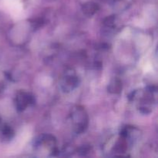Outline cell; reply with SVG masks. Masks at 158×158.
<instances>
[{
    "mask_svg": "<svg viewBox=\"0 0 158 158\" xmlns=\"http://www.w3.org/2000/svg\"><path fill=\"white\" fill-rule=\"evenodd\" d=\"M70 120L76 134H83L86 131L89 124V117L86 111L81 106H77L71 110Z\"/></svg>",
    "mask_w": 158,
    "mask_h": 158,
    "instance_id": "1",
    "label": "cell"
},
{
    "mask_svg": "<svg viewBox=\"0 0 158 158\" xmlns=\"http://www.w3.org/2000/svg\"><path fill=\"white\" fill-rule=\"evenodd\" d=\"M80 80L73 69H66L60 81V89L64 94L72 92L80 85Z\"/></svg>",
    "mask_w": 158,
    "mask_h": 158,
    "instance_id": "2",
    "label": "cell"
},
{
    "mask_svg": "<svg viewBox=\"0 0 158 158\" xmlns=\"http://www.w3.org/2000/svg\"><path fill=\"white\" fill-rule=\"evenodd\" d=\"M14 103H15V109L19 112H23L28 106L35 103V99L33 96L31 95L29 93L19 91L15 95Z\"/></svg>",
    "mask_w": 158,
    "mask_h": 158,
    "instance_id": "3",
    "label": "cell"
},
{
    "mask_svg": "<svg viewBox=\"0 0 158 158\" xmlns=\"http://www.w3.org/2000/svg\"><path fill=\"white\" fill-rule=\"evenodd\" d=\"M123 89V84L121 80L117 78H114L110 80L108 85V92L112 94H119L121 93Z\"/></svg>",
    "mask_w": 158,
    "mask_h": 158,
    "instance_id": "4",
    "label": "cell"
},
{
    "mask_svg": "<svg viewBox=\"0 0 158 158\" xmlns=\"http://www.w3.org/2000/svg\"><path fill=\"white\" fill-rule=\"evenodd\" d=\"M99 6L98 5H97L94 2H88L86 3L84 6L82 8V10L84 15H86V16L91 17L94 15H95L96 12L98 11Z\"/></svg>",
    "mask_w": 158,
    "mask_h": 158,
    "instance_id": "5",
    "label": "cell"
},
{
    "mask_svg": "<svg viewBox=\"0 0 158 158\" xmlns=\"http://www.w3.org/2000/svg\"><path fill=\"white\" fill-rule=\"evenodd\" d=\"M2 135L5 140H9L14 137V131L8 125H4L2 127Z\"/></svg>",
    "mask_w": 158,
    "mask_h": 158,
    "instance_id": "6",
    "label": "cell"
},
{
    "mask_svg": "<svg viewBox=\"0 0 158 158\" xmlns=\"http://www.w3.org/2000/svg\"><path fill=\"white\" fill-rule=\"evenodd\" d=\"M115 21L116 17L114 15H110V16H107L103 21V25L106 28H113L115 26Z\"/></svg>",
    "mask_w": 158,
    "mask_h": 158,
    "instance_id": "7",
    "label": "cell"
},
{
    "mask_svg": "<svg viewBox=\"0 0 158 158\" xmlns=\"http://www.w3.org/2000/svg\"><path fill=\"white\" fill-rule=\"evenodd\" d=\"M91 151V148L89 145H83L80 148H79V149L77 150V152L80 154V155L85 156L87 154H89Z\"/></svg>",
    "mask_w": 158,
    "mask_h": 158,
    "instance_id": "8",
    "label": "cell"
},
{
    "mask_svg": "<svg viewBox=\"0 0 158 158\" xmlns=\"http://www.w3.org/2000/svg\"><path fill=\"white\" fill-rule=\"evenodd\" d=\"M0 127H1V118H0Z\"/></svg>",
    "mask_w": 158,
    "mask_h": 158,
    "instance_id": "9",
    "label": "cell"
}]
</instances>
